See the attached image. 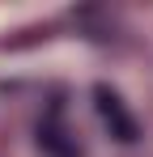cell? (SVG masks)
<instances>
[{
    "label": "cell",
    "instance_id": "2",
    "mask_svg": "<svg viewBox=\"0 0 153 157\" xmlns=\"http://www.w3.org/2000/svg\"><path fill=\"white\" fill-rule=\"evenodd\" d=\"M38 144H43L51 157H76L73 144L64 140V132H60V128H43V132H38Z\"/></svg>",
    "mask_w": 153,
    "mask_h": 157
},
{
    "label": "cell",
    "instance_id": "1",
    "mask_svg": "<svg viewBox=\"0 0 153 157\" xmlns=\"http://www.w3.org/2000/svg\"><path fill=\"white\" fill-rule=\"evenodd\" d=\"M94 98H98V110H102V119H106V128L115 132L119 140H136V123H132V115L124 110V102L111 89H98Z\"/></svg>",
    "mask_w": 153,
    "mask_h": 157
}]
</instances>
